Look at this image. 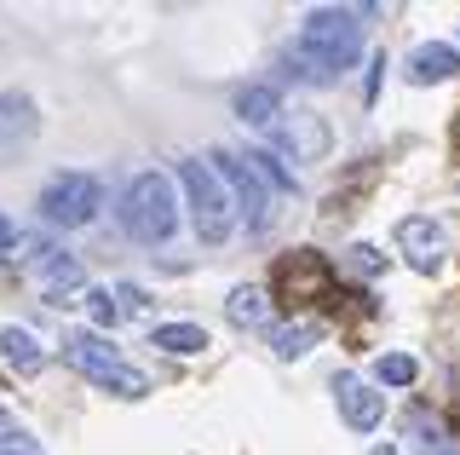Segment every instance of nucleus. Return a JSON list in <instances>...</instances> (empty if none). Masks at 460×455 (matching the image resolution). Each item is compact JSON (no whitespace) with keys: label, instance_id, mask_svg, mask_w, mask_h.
<instances>
[{"label":"nucleus","instance_id":"obj_20","mask_svg":"<svg viewBox=\"0 0 460 455\" xmlns=\"http://www.w3.org/2000/svg\"><path fill=\"white\" fill-rule=\"evenodd\" d=\"M409 426H414V450H420V455H455V438L443 433L438 415H414Z\"/></svg>","mask_w":460,"mask_h":455},{"label":"nucleus","instance_id":"obj_19","mask_svg":"<svg viewBox=\"0 0 460 455\" xmlns=\"http://www.w3.org/2000/svg\"><path fill=\"white\" fill-rule=\"evenodd\" d=\"M414 375H420V363H414L409 352H380V358H374V380H380V387H414Z\"/></svg>","mask_w":460,"mask_h":455},{"label":"nucleus","instance_id":"obj_7","mask_svg":"<svg viewBox=\"0 0 460 455\" xmlns=\"http://www.w3.org/2000/svg\"><path fill=\"white\" fill-rule=\"evenodd\" d=\"M277 289L288 306H311L323 294H334V272H328V260L316 248H294L277 260Z\"/></svg>","mask_w":460,"mask_h":455},{"label":"nucleus","instance_id":"obj_14","mask_svg":"<svg viewBox=\"0 0 460 455\" xmlns=\"http://www.w3.org/2000/svg\"><path fill=\"white\" fill-rule=\"evenodd\" d=\"M0 358L18 369V375H40V369H47V352H40V340L29 335V329H18V323H12V329H0Z\"/></svg>","mask_w":460,"mask_h":455},{"label":"nucleus","instance_id":"obj_4","mask_svg":"<svg viewBox=\"0 0 460 455\" xmlns=\"http://www.w3.org/2000/svg\"><path fill=\"white\" fill-rule=\"evenodd\" d=\"M121 219H127V231H133L138 243H167V236L179 231V196H172V179L162 167H150V174H138L127 184Z\"/></svg>","mask_w":460,"mask_h":455},{"label":"nucleus","instance_id":"obj_21","mask_svg":"<svg viewBox=\"0 0 460 455\" xmlns=\"http://www.w3.org/2000/svg\"><path fill=\"white\" fill-rule=\"evenodd\" d=\"M270 346H277V358H305L316 346V329L311 323H282V329H270Z\"/></svg>","mask_w":460,"mask_h":455},{"label":"nucleus","instance_id":"obj_5","mask_svg":"<svg viewBox=\"0 0 460 455\" xmlns=\"http://www.w3.org/2000/svg\"><path fill=\"white\" fill-rule=\"evenodd\" d=\"M18 265L29 277L47 289V300H86V272H81V260L75 254H64V248H52L47 236H18Z\"/></svg>","mask_w":460,"mask_h":455},{"label":"nucleus","instance_id":"obj_6","mask_svg":"<svg viewBox=\"0 0 460 455\" xmlns=\"http://www.w3.org/2000/svg\"><path fill=\"white\" fill-rule=\"evenodd\" d=\"M98 208H104V184L93 174H58L40 191V219L58 225V231H75V225L98 219Z\"/></svg>","mask_w":460,"mask_h":455},{"label":"nucleus","instance_id":"obj_16","mask_svg":"<svg viewBox=\"0 0 460 455\" xmlns=\"http://www.w3.org/2000/svg\"><path fill=\"white\" fill-rule=\"evenodd\" d=\"M150 346L172 352V358H190V352H208V329H201V323H155Z\"/></svg>","mask_w":460,"mask_h":455},{"label":"nucleus","instance_id":"obj_22","mask_svg":"<svg viewBox=\"0 0 460 455\" xmlns=\"http://www.w3.org/2000/svg\"><path fill=\"white\" fill-rule=\"evenodd\" d=\"M86 311H93V323H98V329H115V323H121V300H115V294L110 289H86Z\"/></svg>","mask_w":460,"mask_h":455},{"label":"nucleus","instance_id":"obj_12","mask_svg":"<svg viewBox=\"0 0 460 455\" xmlns=\"http://www.w3.org/2000/svg\"><path fill=\"white\" fill-rule=\"evenodd\" d=\"M460 76V52L443 47V40H426V47L409 52V81H420V87H431V81H449Z\"/></svg>","mask_w":460,"mask_h":455},{"label":"nucleus","instance_id":"obj_15","mask_svg":"<svg viewBox=\"0 0 460 455\" xmlns=\"http://www.w3.org/2000/svg\"><path fill=\"white\" fill-rule=\"evenodd\" d=\"M288 150L299 156V162H323L328 156V127L311 116V110H294V121H288Z\"/></svg>","mask_w":460,"mask_h":455},{"label":"nucleus","instance_id":"obj_9","mask_svg":"<svg viewBox=\"0 0 460 455\" xmlns=\"http://www.w3.org/2000/svg\"><path fill=\"white\" fill-rule=\"evenodd\" d=\"M334 404H340V415L351 433H374V426L385 421V397L380 387H368L363 375H334Z\"/></svg>","mask_w":460,"mask_h":455},{"label":"nucleus","instance_id":"obj_8","mask_svg":"<svg viewBox=\"0 0 460 455\" xmlns=\"http://www.w3.org/2000/svg\"><path fill=\"white\" fill-rule=\"evenodd\" d=\"M213 167H219V179L230 184V196H236V213L253 225H265V213H270V184L265 174H259L253 162H242V156H230V150H213Z\"/></svg>","mask_w":460,"mask_h":455},{"label":"nucleus","instance_id":"obj_26","mask_svg":"<svg viewBox=\"0 0 460 455\" xmlns=\"http://www.w3.org/2000/svg\"><path fill=\"white\" fill-rule=\"evenodd\" d=\"M368 455H402V450H392V444H380V450H368Z\"/></svg>","mask_w":460,"mask_h":455},{"label":"nucleus","instance_id":"obj_2","mask_svg":"<svg viewBox=\"0 0 460 455\" xmlns=\"http://www.w3.org/2000/svg\"><path fill=\"white\" fill-rule=\"evenodd\" d=\"M179 184H184V202H190V219H196L201 243L208 248L230 243V231H236V196H230V184L219 179V167L201 162V156H184Z\"/></svg>","mask_w":460,"mask_h":455},{"label":"nucleus","instance_id":"obj_10","mask_svg":"<svg viewBox=\"0 0 460 455\" xmlns=\"http://www.w3.org/2000/svg\"><path fill=\"white\" fill-rule=\"evenodd\" d=\"M397 248L420 277H431L443 265V225L431 219V213H409V219L397 225Z\"/></svg>","mask_w":460,"mask_h":455},{"label":"nucleus","instance_id":"obj_13","mask_svg":"<svg viewBox=\"0 0 460 455\" xmlns=\"http://www.w3.org/2000/svg\"><path fill=\"white\" fill-rule=\"evenodd\" d=\"M277 110H282V93L265 87V81L236 93V121H242V127H259V133H270V127H277Z\"/></svg>","mask_w":460,"mask_h":455},{"label":"nucleus","instance_id":"obj_11","mask_svg":"<svg viewBox=\"0 0 460 455\" xmlns=\"http://www.w3.org/2000/svg\"><path fill=\"white\" fill-rule=\"evenodd\" d=\"M35 133H40L35 98L29 93H0V162H12L18 150H29Z\"/></svg>","mask_w":460,"mask_h":455},{"label":"nucleus","instance_id":"obj_17","mask_svg":"<svg viewBox=\"0 0 460 455\" xmlns=\"http://www.w3.org/2000/svg\"><path fill=\"white\" fill-rule=\"evenodd\" d=\"M225 317L236 323V329H265V289H253V282L230 289L225 294Z\"/></svg>","mask_w":460,"mask_h":455},{"label":"nucleus","instance_id":"obj_25","mask_svg":"<svg viewBox=\"0 0 460 455\" xmlns=\"http://www.w3.org/2000/svg\"><path fill=\"white\" fill-rule=\"evenodd\" d=\"M351 265H357V272H380V254H374V248H363V243H357V254H351Z\"/></svg>","mask_w":460,"mask_h":455},{"label":"nucleus","instance_id":"obj_24","mask_svg":"<svg viewBox=\"0 0 460 455\" xmlns=\"http://www.w3.org/2000/svg\"><path fill=\"white\" fill-rule=\"evenodd\" d=\"M18 236H23V231L6 219V213H0V254H18Z\"/></svg>","mask_w":460,"mask_h":455},{"label":"nucleus","instance_id":"obj_1","mask_svg":"<svg viewBox=\"0 0 460 455\" xmlns=\"http://www.w3.org/2000/svg\"><path fill=\"white\" fill-rule=\"evenodd\" d=\"M363 58V18L345 6H316L299 23V40L288 52V69L299 81H340L345 69Z\"/></svg>","mask_w":460,"mask_h":455},{"label":"nucleus","instance_id":"obj_3","mask_svg":"<svg viewBox=\"0 0 460 455\" xmlns=\"http://www.w3.org/2000/svg\"><path fill=\"white\" fill-rule=\"evenodd\" d=\"M64 363L81 369L93 387H104V392H115V397H144V392H150V380H144L138 369L127 363L98 329H69V335H64Z\"/></svg>","mask_w":460,"mask_h":455},{"label":"nucleus","instance_id":"obj_23","mask_svg":"<svg viewBox=\"0 0 460 455\" xmlns=\"http://www.w3.org/2000/svg\"><path fill=\"white\" fill-rule=\"evenodd\" d=\"M253 167L265 174V184H270V191H294V174H282V162H277L270 150H259V156H253Z\"/></svg>","mask_w":460,"mask_h":455},{"label":"nucleus","instance_id":"obj_18","mask_svg":"<svg viewBox=\"0 0 460 455\" xmlns=\"http://www.w3.org/2000/svg\"><path fill=\"white\" fill-rule=\"evenodd\" d=\"M0 455H47V450H40V438L29 433L12 409H0Z\"/></svg>","mask_w":460,"mask_h":455}]
</instances>
